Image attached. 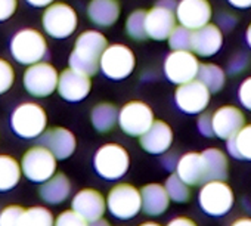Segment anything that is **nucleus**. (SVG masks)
<instances>
[{"label":"nucleus","instance_id":"nucleus-6","mask_svg":"<svg viewBox=\"0 0 251 226\" xmlns=\"http://www.w3.org/2000/svg\"><path fill=\"white\" fill-rule=\"evenodd\" d=\"M96 173L106 180H118L130 167V157L124 147L118 144L102 145L93 158Z\"/></svg>","mask_w":251,"mask_h":226},{"label":"nucleus","instance_id":"nucleus-42","mask_svg":"<svg viewBox=\"0 0 251 226\" xmlns=\"http://www.w3.org/2000/svg\"><path fill=\"white\" fill-rule=\"evenodd\" d=\"M238 23V18L233 15V14H229V12H220L219 17H217V25L220 27V30H226V31H230Z\"/></svg>","mask_w":251,"mask_h":226},{"label":"nucleus","instance_id":"nucleus-49","mask_svg":"<svg viewBox=\"0 0 251 226\" xmlns=\"http://www.w3.org/2000/svg\"><path fill=\"white\" fill-rule=\"evenodd\" d=\"M245 40H247V45H248V46H250V49H251V24H250V25H248V28H247Z\"/></svg>","mask_w":251,"mask_h":226},{"label":"nucleus","instance_id":"nucleus-50","mask_svg":"<svg viewBox=\"0 0 251 226\" xmlns=\"http://www.w3.org/2000/svg\"><path fill=\"white\" fill-rule=\"evenodd\" d=\"M139 226H161V225L157 223V222H144V223H141Z\"/></svg>","mask_w":251,"mask_h":226},{"label":"nucleus","instance_id":"nucleus-45","mask_svg":"<svg viewBox=\"0 0 251 226\" xmlns=\"http://www.w3.org/2000/svg\"><path fill=\"white\" fill-rule=\"evenodd\" d=\"M53 2L55 0H25V3L33 6V8H48Z\"/></svg>","mask_w":251,"mask_h":226},{"label":"nucleus","instance_id":"nucleus-18","mask_svg":"<svg viewBox=\"0 0 251 226\" xmlns=\"http://www.w3.org/2000/svg\"><path fill=\"white\" fill-rule=\"evenodd\" d=\"M71 208L87 222H93L103 217L106 211V198L98 189L84 188L73 197Z\"/></svg>","mask_w":251,"mask_h":226},{"label":"nucleus","instance_id":"nucleus-12","mask_svg":"<svg viewBox=\"0 0 251 226\" xmlns=\"http://www.w3.org/2000/svg\"><path fill=\"white\" fill-rule=\"evenodd\" d=\"M155 122L152 109L141 100H130L118 112L120 129L132 138H141Z\"/></svg>","mask_w":251,"mask_h":226},{"label":"nucleus","instance_id":"nucleus-15","mask_svg":"<svg viewBox=\"0 0 251 226\" xmlns=\"http://www.w3.org/2000/svg\"><path fill=\"white\" fill-rule=\"evenodd\" d=\"M176 17L180 25L195 31L210 24L213 9L208 0H180L176 8Z\"/></svg>","mask_w":251,"mask_h":226},{"label":"nucleus","instance_id":"nucleus-13","mask_svg":"<svg viewBox=\"0 0 251 226\" xmlns=\"http://www.w3.org/2000/svg\"><path fill=\"white\" fill-rule=\"evenodd\" d=\"M200 61L192 50H173L164 61V74L175 84L195 80L200 71Z\"/></svg>","mask_w":251,"mask_h":226},{"label":"nucleus","instance_id":"nucleus-14","mask_svg":"<svg viewBox=\"0 0 251 226\" xmlns=\"http://www.w3.org/2000/svg\"><path fill=\"white\" fill-rule=\"evenodd\" d=\"M211 92L200 80H191L179 84L175 92V100L180 111L186 114H201L210 103Z\"/></svg>","mask_w":251,"mask_h":226},{"label":"nucleus","instance_id":"nucleus-3","mask_svg":"<svg viewBox=\"0 0 251 226\" xmlns=\"http://www.w3.org/2000/svg\"><path fill=\"white\" fill-rule=\"evenodd\" d=\"M11 127L23 139L40 138L48 127V116L42 105L36 102H23L12 111Z\"/></svg>","mask_w":251,"mask_h":226},{"label":"nucleus","instance_id":"nucleus-22","mask_svg":"<svg viewBox=\"0 0 251 226\" xmlns=\"http://www.w3.org/2000/svg\"><path fill=\"white\" fill-rule=\"evenodd\" d=\"M176 173L189 186H198L207 182V170L202 152L183 154L176 166Z\"/></svg>","mask_w":251,"mask_h":226},{"label":"nucleus","instance_id":"nucleus-5","mask_svg":"<svg viewBox=\"0 0 251 226\" xmlns=\"http://www.w3.org/2000/svg\"><path fill=\"white\" fill-rule=\"evenodd\" d=\"M42 25L45 33L56 40H64L73 36L78 25V17L73 6L64 2H53L42 15Z\"/></svg>","mask_w":251,"mask_h":226},{"label":"nucleus","instance_id":"nucleus-20","mask_svg":"<svg viewBox=\"0 0 251 226\" xmlns=\"http://www.w3.org/2000/svg\"><path fill=\"white\" fill-rule=\"evenodd\" d=\"M223 45V33L217 24H207L195 31H192L191 50L202 58H210L216 55Z\"/></svg>","mask_w":251,"mask_h":226},{"label":"nucleus","instance_id":"nucleus-46","mask_svg":"<svg viewBox=\"0 0 251 226\" xmlns=\"http://www.w3.org/2000/svg\"><path fill=\"white\" fill-rule=\"evenodd\" d=\"M229 5L238 9H248L251 8V0H227Z\"/></svg>","mask_w":251,"mask_h":226},{"label":"nucleus","instance_id":"nucleus-21","mask_svg":"<svg viewBox=\"0 0 251 226\" xmlns=\"http://www.w3.org/2000/svg\"><path fill=\"white\" fill-rule=\"evenodd\" d=\"M139 144L142 150L150 154H166L173 144V130L166 122L155 120L152 126L139 138Z\"/></svg>","mask_w":251,"mask_h":226},{"label":"nucleus","instance_id":"nucleus-8","mask_svg":"<svg viewBox=\"0 0 251 226\" xmlns=\"http://www.w3.org/2000/svg\"><path fill=\"white\" fill-rule=\"evenodd\" d=\"M58 158L43 145H34L27 150L21 158L23 175L34 182L43 183L56 173Z\"/></svg>","mask_w":251,"mask_h":226},{"label":"nucleus","instance_id":"nucleus-36","mask_svg":"<svg viewBox=\"0 0 251 226\" xmlns=\"http://www.w3.org/2000/svg\"><path fill=\"white\" fill-rule=\"evenodd\" d=\"M24 210L25 208L23 205H17V204L5 207L0 211V226H20Z\"/></svg>","mask_w":251,"mask_h":226},{"label":"nucleus","instance_id":"nucleus-29","mask_svg":"<svg viewBox=\"0 0 251 226\" xmlns=\"http://www.w3.org/2000/svg\"><path fill=\"white\" fill-rule=\"evenodd\" d=\"M227 152L236 160L251 161V123L227 139Z\"/></svg>","mask_w":251,"mask_h":226},{"label":"nucleus","instance_id":"nucleus-30","mask_svg":"<svg viewBox=\"0 0 251 226\" xmlns=\"http://www.w3.org/2000/svg\"><path fill=\"white\" fill-rule=\"evenodd\" d=\"M197 78L202 81L211 93H217L226 83V73L216 64H201Z\"/></svg>","mask_w":251,"mask_h":226},{"label":"nucleus","instance_id":"nucleus-47","mask_svg":"<svg viewBox=\"0 0 251 226\" xmlns=\"http://www.w3.org/2000/svg\"><path fill=\"white\" fill-rule=\"evenodd\" d=\"M230 226H251V217H238L230 223Z\"/></svg>","mask_w":251,"mask_h":226},{"label":"nucleus","instance_id":"nucleus-37","mask_svg":"<svg viewBox=\"0 0 251 226\" xmlns=\"http://www.w3.org/2000/svg\"><path fill=\"white\" fill-rule=\"evenodd\" d=\"M55 226H89V222L71 208L55 217Z\"/></svg>","mask_w":251,"mask_h":226},{"label":"nucleus","instance_id":"nucleus-25","mask_svg":"<svg viewBox=\"0 0 251 226\" xmlns=\"http://www.w3.org/2000/svg\"><path fill=\"white\" fill-rule=\"evenodd\" d=\"M39 194L46 204H62L71 195V182L64 173H55L49 180L42 183Z\"/></svg>","mask_w":251,"mask_h":226},{"label":"nucleus","instance_id":"nucleus-26","mask_svg":"<svg viewBox=\"0 0 251 226\" xmlns=\"http://www.w3.org/2000/svg\"><path fill=\"white\" fill-rule=\"evenodd\" d=\"M118 109L114 103L100 102L92 108L90 112V122L96 132L108 133L111 132L115 125H118Z\"/></svg>","mask_w":251,"mask_h":226},{"label":"nucleus","instance_id":"nucleus-39","mask_svg":"<svg viewBox=\"0 0 251 226\" xmlns=\"http://www.w3.org/2000/svg\"><path fill=\"white\" fill-rule=\"evenodd\" d=\"M198 130L202 136L205 138H213L214 130H213V112H201L198 117Z\"/></svg>","mask_w":251,"mask_h":226},{"label":"nucleus","instance_id":"nucleus-16","mask_svg":"<svg viewBox=\"0 0 251 226\" xmlns=\"http://www.w3.org/2000/svg\"><path fill=\"white\" fill-rule=\"evenodd\" d=\"M245 126L244 112L233 105H223L213 112L214 136L227 141Z\"/></svg>","mask_w":251,"mask_h":226},{"label":"nucleus","instance_id":"nucleus-10","mask_svg":"<svg viewBox=\"0 0 251 226\" xmlns=\"http://www.w3.org/2000/svg\"><path fill=\"white\" fill-rule=\"evenodd\" d=\"M176 0H158L147 11V33L148 37L157 42L167 40L172 31L176 28Z\"/></svg>","mask_w":251,"mask_h":226},{"label":"nucleus","instance_id":"nucleus-31","mask_svg":"<svg viewBox=\"0 0 251 226\" xmlns=\"http://www.w3.org/2000/svg\"><path fill=\"white\" fill-rule=\"evenodd\" d=\"M20 226H55V217L49 208L34 205L24 210Z\"/></svg>","mask_w":251,"mask_h":226},{"label":"nucleus","instance_id":"nucleus-2","mask_svg":"<svg viewBox=\"0 0 251 226\" xmlns=\"http://www.w3.org/2000/svg\"><path fill=\"white\" fill-rule=\"evenodd\" d=\"M11 56L21 65H33L48 55V42L43 33L36 28H23L14 34L9 45Z\"/></svg>","mask_w":251,"mask_h":226},{"label":"nucleus","instance_id":"nucleus-24","mask_svg":"<svg viewBox=\"0 0 251 226\" xmlns=\"http://www.w3.org/2000/svg\"><path fill=\"white\" fill-rule=\"evenodd\" d=\"M86 12L92 24L106 28L118 21L121 8L118 0H90Z\"/></svg>","mask_w":251,"mask_h":226},{"label":"nucleus","instance_id":"nucleus-35","mask_svg":"<svg viewBox=\"0 0 251 226\" xmlns=\"http://www.w3.org/2000/svg\"><path fill=\"white\" fill-rule=\"evenodd\" d=\"M15 83V70L12 64L0 58V95L6 93Z\"/></svg>","mask_w":251,"mask_h":226},{"label":"nucleus","instance_id":"nucleus-19","mask_svg":"<svg viewBox=\"0 0 251 226\" xmlns=\"http://www.w3.org/2000/svg\"><path fill=\"white\" fill-rule=\"evenodd\" d=\"M40 145L46 147L58 160L70 158L77 147L75 136L65 127H52L40 136Z\"/></svg>","mask_w":251,"mask_h":226},{"label":"nucleus","instance_id":"nucleus-33","mask_svg":"<svg viewBox=\"0 0 251 226\" xmlns=\"http://www.w3.org/2000/svg\"><path fill=\"white\" fill-rule=\"evenodd\" d=\"M164 186H166L172 201H175L177 204H183V202H188L191 200V195H192L191 186L185 180H182L177 173L170 175L167 177Z\"/></svg>","mask_w":251,"mask_h":226},{"label":"nucleus","instance_id":"nucleus-40","mask_svg":"<svg viewBox=\"0 0 251 226\" xmlns=\"http://www.w3.org/2000/svg\"><path fill=\"white\" fill-rule=\"evenodd\" d=\"M18 9V0H0V23L11 20Z\"/></svg>","mask_w":251,"mask_h":226},{"label":"nucleus","instance_id":"nucleus-41","mask_svg":"<svg viewBox=\"0 0 251 226\" xmlns=\"http://www.w3.org/2000/svg\"><path fill=\"white\" fill-rule=\"evenodd\" d=\"M238 98L242 106L251 111V77L245 78L241 83L239 90H238Z\"/></svg>","mask_w":251,"mask_h":226},{"label":"nucleus","instance_id":"nucleus-48","mask_svg":"<svg viewBox=\"0 0 251 226\" xmlns=\"http://www.w3.org/2000/svg\"><path fill=\"white\" fill-rule=\"evenodd\" d=\"M89 226H109V222L106 219H98V220H93V222H89Z\"/></svg>","mask_w":251,"mask_h":226},{"label":"nucleus","instance_id":"nucleus-7","mask_svg":"<svg viewBox=\"0 0 251 226\" xmlns=\"http://www.w3.org/2000/svg\"><path fill=\"white\" fill-rule=\"evenodd\" d=\"M235 202L232 188L226 180H208L202 183L198 192V204L201 210L211 217H222L227 214Z\"/></svg>","mask_w":251,"mask_h":226},{"label":"nucleus","instance_id":"nucleus-28","mask_svg":"<svg viewBox=\"0 0 251 226\" xmlns=\"http://www.w3.org/2000/svg\"><path fill=\"white\" fill-rule=\"evenodd\" d=\"M23 176V169L17 158L8 154H0V192L14 189Z\"/></svg>","mask_w":251,"mask_h":226},{"label":"nucleus","instance_id":"nucleus-1","mask_svg":"<svg viewBox=\"0 0 251 226\" xmlns=\"http://www.w3.org/2000/svg\"><path fill=\"white\" fill-rule=\"evenodd\" d=\"M108 48L106 37L96 30H86L75 39L73 52L68 58L70 68L87 74L95 75L100 70V56L103 50Z\"/></svg>","mask_w":251,"mask_h":226},{"label":"nucleus","instance_id":"nucleus-4","mask_svg":"<svg viewBox=\"0 0 251 226\" xmlns=\"http://www.w3.org/2000/svg\"><path fill=\"white\" fill-rule=\"evenodd\" d=\"M106 208L117 220H130L142 211L141 189L130 183H117L106 195Z\"/></svg>","mask_w":251,"mask_h":226},{"label":"nucleus","instance_id":"nucleus-9","mask_svg":"<svg viewBox=\"0 0 251 226\" xmlns=\"http://www.w3.org/2000/svg\"><path fill=\"white\" fill-rule=\"evenodd\" d=\"M58 81L59 73L46 61L28 65L23 75L24 89L34 98H46L52 95L55 90H58Z\"/></svg>","mask_w":251,"mask_h":226},{"label":"nucleus","instance_id":"nucleus-11","mask_svg":"<svg viewBox=\"0 0 251 226\" xmlns=\"http://www.w3.org/2000/svg\"><path fill=\"white\" fill-rule=\"evenodd\" d=\"M100 71L111 80L127 78L135 67L136 58L130 48L126 45H109L100 56Z\"/></svg>","mask_w":251,"mask_h":226},{"label":"nucleus","instance_id":"nucleus-38","mask_svg":"<svg viewBox=\"0 0 251 226\" xmlns=\"http://www.w3.org/2000/svg\"><path fill=\"white\" fill-rule=\"evenodd\" d=\"M250 64V56L245 52H238L235 53L227 64V74L230 75H238L241 74Z\"/></svg>","mask_w":251,"mask_h":226},{"label":"nucleus","instance_id":"nucleus-23","mask_svg":"<svg viewBox=\"0 0 251 226\" xmlns=\"http://www.w3.org/2000/svg\"><path fill=\"white\" fill-rule=\"evenodd\" d=\"M141 194H142V211L147 216L157 217L169 210L172 200L164 185L148 183L141 189Z\"/></svg>","mask_w":251,"mask_h":226},{"label":"nucleus","instance_id":"nucleus-27","mask_svg":"<svg viewBox=\"0 0 251 226\" xmlns=\"http://www.w3.org/2000/svg\"><path fill=\"white\" fill-rule=\"evenodd\" d=\"M202 157L205 161L207 170V182L208 180H226L229 161L226 154L219 148H208L202 151Z\"/></svg>","mask_w":251,"mask_h":226},{"label":"nucleus","instance_id":"nucleus-34","mask_svg":"<svg viewBox=\"0 0 251 226\" xmlns=\"http://www.w3.org/2000/svg\"><path fill=\"white\" fill-rule=\"evenodd\" d=\"M169 46L172 50H191L192 45V30L183 27V25H176V28L172 31L169 36Z\"/></svg>","mask_w":251,"mask_h":226},{"label":"nucleus","instance_id":"nucleus-32","mask_svg":"<svg viewBox=\"0 0 251 226\" xmlns=\"http://www.w3.org/2000/svg\"><path fill=\"white\" fill-rule=\"evenodd\" d=\"M126 33L136 42H144L150 39L147 33V11L138 9L127 17V20H126Z\"/></svg>","mask_w":251,"mask_h":226},{"label":"nucleus","instance_id":"nucleus-43","mask_svg":"<svg viewBox=\"0 0 251 226\" xmlns=\"http://www.w3.org/2000/svg\"><path fill=\"white\" fill-rule=\"evenodd\" d=\"M177 161H179L177 155H176L175 152H169V151H167L166 155L161 158V163H163V166H164L167 170H176Z\"/></svg>","mask_w":251,"mask_h":226},{"label":"nucleus","instance_id":"nucleus-17","mask_svg":"<svg viewBox=\"0 0 251 226\" xmlns=\"http://www.w3.org/2000/svg\"><path fill=\"white\" fill-rule=\"evenodd\" d=\"M92 89L90 75L78 73L73 68H67L59 74L58 93L62 99L68 102L83 100Z\"/></svg>","mask_w":251,"mask_h":226},{"label":"nucleus","instance_id":"nucleus-44","mask_svg":"<svg viewBox=\"0 0 251 226\" xmlns=\"http://www.w3.org/2000/svg\"><path fill=\"white\" fill-rule=\"evenodd\" d=\"M167 226H198L191 217H186V216H177L175 219H172Z\"/></svg>","mask_w":251,"mask_h":226}]
</instances>
